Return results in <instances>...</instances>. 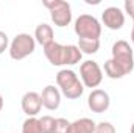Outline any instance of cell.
<instances>
[{
	"label": "cell",
	"mask_w": 134,
	"mask_h": 133,
	"mask_svg": "<svg viewBox=\"0 0 134 133\" xmlns=\"http://www.w3.org/2000/svg\"><path fill=\"white\" fill-rule=\"evenodd\" d=\"M81 58H83V53L78 49V45H73V44L66 45V66H73L81 63Z\"/></svg>",
	"instance_id": "9a60e30c"
},
{
	"label": "cell",
	"mask_w": 134,
	"mask_h": 133,
	"mask_svg": "<svg viewBox=\"0 0 134 133\" xmlns=\"http://www.w3.org/2000/svg\"><path fill=\"white\" fill-rule=\"evenodd\" d=\"M95 133H117V130H115V127H114L111 122L103 121V122H98V124H97Z\"/></svg>",
	"instance_id": "d6986e66"
},
{
	"label": "cell",
	"mask_w": 134,
	"mask_h": 133,
	"mask_svg": "<svg viewBox=\"0 0 134 133\" xmlns=\"http://www.w3.org/2000/svg\"><path fill=\"white\" fill-rule=\"evenodd\" d=\"M6 49H9V39H8V34L5 33V32H0V55H2Z\"/></svg>",
	"instance_id": "ffe728a7"
},
{
	"label": "cell",
	"mask_w": 134,
	"mask_h": 133,
	"mask_svg": "<svg viewBox=\"0 0 134 133\" xmlns=\"http://www.w3.org/2000/svg\"><path fill=\"white\" fill-rule=\"evenodd\" d=\"M131 19H133V24H134V14L131 16ZM131 42H133V45H134V25H133V30H131Z\"/></svg>",
	"instance_id": "7402d4cb"
},
{
	"label": "cell",
	"mask_w": 134,
	"mask_h": 133,
	"mask_svg": "<svg viewBox=\"0 0 134 133\" xmlns=\"http://www.w3.org/2000/svg\"><path fill=\"white\" fill-rule=\"evenodd\" d=\"M123 8H125V13L131 17V16L134 14V0H125Z\"/></svg>",
	"instance_id": "44dd1931"
},
{
	"label": "cell",
	"mask_w": 134,
	"mask_h": 133,
	"mask_svg": "<svg viewBox=\"0 0 134 133\" xmlns=\"http://www.w3.org/2000/svg\"><path fill=\"white\" fill-rule=\"evenodd\" d=\"M42 5L50 11L52 22L56 27L64 28L67 25H70V22H72V8L67 2H64V0H45V2H42Z\"/></svg>",
	"instance_id": "5b68a950"
},
{
	"label": "cell",
	"mask_w": 134,
	"mask_h": 133,
	"mask_svg": "<svg viewBox=\"0 0 134 133\" xmlns=\"http://www.w3.org/2000/svg\"><path fill=\"white\" fill-rule=\"evenodd\" d=\"M61 91L58 88H55L53 85H48L42 89L41 93V102H42V106L50 110V111H55L59 108L61 105Z\"/></svg>",
	"instance_id": "8fae6325"
},
{
	"label": "cell",
	"mask_w": 134,
	"mask_h": 133,
	"mask_svg": "<svg viewBox=\"0 0 134 133\" xmlns=\"http://www.w3.org/2000/svg\"><path fill=\"white\" fill-rule=\"evenodd\" d=\"M131 133H134V124L131 125Z\"/></svg>",
	"instance_id": "cb8c5ba5"
},
{
	"label": "cell",
	"mask_w": 134,
	"mask_h": 133,
	"mask_svg": "<svg viewBox=\"0 0 134 133\" xmlns=\"http://www.w3.org/2000/svg\"><path fill=\"white\" fill-rule=\"evenodd\" d=\"M73 30L78 36V39H100L101 24L92 14H81L76 17Z\"/></svg>",
	"instance_id": "3957f363"
},
{
	"label": "cell",
	"mask_w": 134,
	"mask_h": 133,
	"mask_svg": "<svg viewBox=\"0 0 134 133\" xmlns=\"http://www.w3.org/2000/svg\"><path fill=\"white\" fill-rule=\"evenodd\" d=\"M101 22L109 30H120L125 25V13L117 6H109L103 11Z\"/></svg>",
	"instance_id": "ba28073f"
},
{
	"label": "cell",
	"mask_w": 134,
	"mask_h": 133,
	"mask_svg": "<svg viewBox=\"0 0 134 133\" xmlns=\"http://www.w3.org/2000/svg\"><path fill=\"white\" fill-rule=\"evenodd\" d=\"M55 133H72V122L64 117H58L55 125Z\"/></svg>",
	"instance_id": "ac0fdd59"
},
{
	"label": "cell",
	"mask_w": 134,
	"mask_h": 133,
	"mask_svg": "<svg viewBox=\"0 0 134 133\" xmlns=\"http://www.w3.org/2000/svg\"><path fill=\"white\" fill-rule=\"evenodd\" d=\"M109 105H111V99L104 89H92L91 94L87 96V106L92 113L101 114V113L108 111Z\"/></svg>",
	"instance_id": "52a82bcc"
},
{
	"label": "cell",
	"mask_w": 134,
	"mask_h": 133,
	"mask_svg": "<svg viewBox=\"0 0 134 133\" xmlns=\"http://www.w3.org/2000/svg\"><path fill=\"white\" fill-rule=\"evenodd\" d=\"M3 105H5V102H3V97H2V94H0V111L3 110Z\"/></svg>",
	"instance_id": "603a6c76"
},
{
	"label": "cell",
	"mask_w": 134,
	"mask_h": 133,
	"mask_svg": "<svg viewBox=\"0 0 134 133\" xmlns=\"http://www.w3.org/2000/svg\"><path fill=\"white\" fill-rule=\"evenodd\" d=\"M41 108H42L41 94H37L36 91H28V93L24 94V97H22V111L28 117H36L41 113Z\"/></svg>",
	"instance_id": "30bf717a"
},
{
	"label": "cell",
	"mask_w": 134,
	"mask_h": 133,
	"mask_svg": "<svg viewBox=\"0 0 134 133\" xmlns=\"http://www.w3.org/2000/svg\"><path fill=\"white\" fill-rule=\"evenodd\" d=\"M78 49L86 55L97 53L100 50V39H78Z\"/></svg>",
	"instance_id": "5bb4252c"
},
{
	"label": "cell",
	"mask_w": 134,
	"mask_h": 133,
	"mask_svg": "<svg viewBox=\"0 0 134 133\" xmlns=\"http://www.w3.org/2000/svg\"><path fill=\"white\" fill-rule=\"evenodd\" d=\"M56 83H58V89L61 91V94L70 100L80 99L84 93L83 81L80 80L76 72L72 69H61L56 74Z\"/></svg>",
	"instance_id": "7a4b0ae2"
},
{
	"label": "cell",
	"mask_w": 134,
	"mask_h": 133,
	"mask_svg": "<svg viewBox=\"0 0 134 133\" xmlns=\"http://www.w3.org/2000/svg\"><path fill=\"white\" fill-rule=\"evenodd\" d=\"M80 80L83 81L84 88H97L103 81V69L97 61L87 60L80 66Z\"/></svg>",
	"instance_id": "8992f818"
},
{
	"label": "cell",
	"mask_w": 134,
	"mask_h": 133,
	"mask_svg": "<svg viewBox=\"0 0 134 133\" xmlns=\"http://www.w3.org/2000/svg\"><path fill=\"white\" fill-rule=\"evenodd\" d=\"M97 124L89 117H81L72 122V133H95Z\"/></svg>",
	"instance_id": "4fadbf2b"
},
{
	"label": "cell",
	"mask_w": 134,
	"mask_h": 133,
	"mask_svg": "<svg viewBox=\"0 0 134 133\" xmlns=\"http://www.w3.org/2000/svg\"><path fill=\"white\" fill-rule=\"evenodd\" d=\"M22 133H41L39 119L37 117H27L24 125H22Z\"/></svg>",
	"instance_id": "e0dca14e"
},
{
	"label": "cell",
	"mask_w": 134,
	"mask_h": 133,
	"mask_svg": "<svg viewBox=\"0 0 134 133\" xmlns=\"http://www.w3.org/2000/svg\"><path fill=\"white\" fill-rule=\"evenodd\" d=\"M34 41L41 44L42 47L48 45L50 42L55 41V32L48 24H39L34 30Z\"/></svg>",
	"instance_id": "7c38bea8"
},
{
	"label": "cell",
	"mask_w": 134,
	"mask_h": 133,
	"mask_svg": "<svg viewBox=\"0 0 134 133\" xmlns=\"http://www.w3.org/2000/svg\"><path fill=\"white\" fill-rule=\"evenodd\" d=\"M44 55L52 66H66V45L53 41L44 47Z\"/></svg>",
	"instance_id": "9c48e42d"
},
{
	"label": "cell",
	"mask_w": 134,
	"mask_h": 133,
	"mask_svg": "<svg viewBox=\"0 0 134 133\" xmlns=\"http://www.w3.org/2000/svg\"><path fill=\"white\" fill-rule=\"evenodd\" d=\"M36 49V41L34 36L28 33H19L14 36V39L9 42V57L16 61H20L27 57H30Z\"/></svg>",
	"instance_id": "277c9868"
},
{
	"label": "cell",
	"mask_w": 134,
	"mask_h": 133,
	"mask_svg": "<svg viewBox=\"0 0 134 133\" xmlns=\"http://www.w3.org/2000/svg\"><path fill=\"white\" fill-rule=\"evenodd\" d=\"M55 125H56V119L53 116H42V117H39L41 133H55Z\"/></svg>",
	"instance_id": "2e32d148"
},
{
	"label": "cell",
	"mask_w": 134,
	"mask_h": 133,
	"mask_svg": "<svg viewBox=\"0 0 134 133\" xmlns=\"http://www.w3.org/2000/svg\"><path fill=\"white\" fill-rule=\"evenodd\" d=\"M133 69L134 53L131 45L125 39L115 41L112 45V58L104 63V74L112 80H119L131 74Z\"/></svg>",
	"instance_id": "6da1fadb"
}]
</instances>
